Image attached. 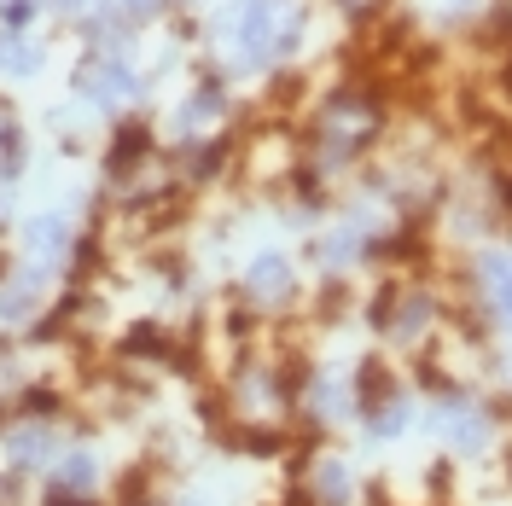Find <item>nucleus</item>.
<instances>
[{
  "label": "nucleus",
  "instance_id": "obj_1",
  "mask_svg": "<svg viewBox=\"0 0 512 506\" xmlns=\"http://www.w3.org/2000/svg\"><path fill=\"white\" fill-rule=\"evenodd\" d=\"M419 419H425V431L454 460H483L495 448V431H501V413L489 408L478 390H466V384H437L431 402L419 408Z\"/></svg>",
  "mask_w": 512,
  "mask_h": 506
},
{
  "label": "nucleus",
  "instance_id": "obj_2",
  "mask_svg": "<svg viewBox=\"0 0 512 506\" xmlns=\"http://www.w3.org/2000/svg\"><path fill=\"white\" fill-rule=\"evenodd\" d=\"M303 501L309 506H350L355 501V460L350 454H338V448L315 454L309 472H303Z\"/></svg>",
  "mask_w": 512,
  "mask_h": 506
},
{
  "label": "nucleus",
  "instance_id": "obj_3",
  "mask_svg": "<svg viewBox=\"0 0 512 506\" xmlns=\"http://www.w3.org/2000/svg\"><path fill=\"white\" fill-rule=\"evenodd\" d=\"M297 297V274H291L286 256H256L251 268H245V303H256V309H280V303H291Z\"/></svg>",
  "mask_w": 512,
  "mask_h": 506
},
{
  "label": "nucleus",
  "instance_id": "obj_4",
  "mask_svg": "<svg viewBox=\"0 0 512 506\" xmlns=\"http://www.w3.org/2000/svg\"><path fill=\"white\" fill-rule=\"evenodd\" d=\"M76 88H82V99H88V105H99V111H117L123 99H134V70H128L123 59H94L82 76H76Z\"/></svg>",
  "mask_w": 512,
  "mask_h": 506
},
{
  "label": "nucleus",
  "instance_id": "obj_5",
  "mask_svg": "<svg viewBox=\"0 0 512 506\" xmlns=\"http://www.w3.org/2000/svg\"><path fill=\"white\" fill-rule=\"evenodd\" d=\"M24 245H30L41 262H59V256L70 251V222H59V216H41V222H30Z\"/></svg>",
  "mask_w": 512,
  "mask_h": 506
},
{
  "label": "nucleus",
  "instance_id": "obj_6",
  "mask_svg": "<svg viewBox=\"0 0 512 506\" xmlns=\"http://www.w3.org/2000/svg\"><path fill=\"white\" fill-rule=\"evenodd\" d=\"M0 70H12V76L41 70V53L30 47V35H0Z\"/></svg>",
  "mask_w": 512,
  "mask_h": 506
},
{
  "label": "nucleus",
  "instance_id": "obj_7",
  "mask_svg": "<svg viewBox=\"0 0 512 506\" xmlns=\"http://www.w3.org/2000/svg\"><path fill=\"white\" fill-rule=\"evenodd\" d=\"M0 18H6V24H30L35 0H0Z\"/></svg>",
  "mask_w": 512,
  "mask_h": 506
},
{
  "label": "nucleus",
  "instance_id": "obj_8",
  "mask_svg": "<svg viewBox=\"0 0 512 506\" xmlns=\"http://www.w3.org/2000/svg\"><path fill=\"white\" fill-rule=\"evenodd\" d=\"M128 12H158V0H123Z\"/></svg>",
  "mask_w": 512,
  "mask_h": 506
}]
</instances>
